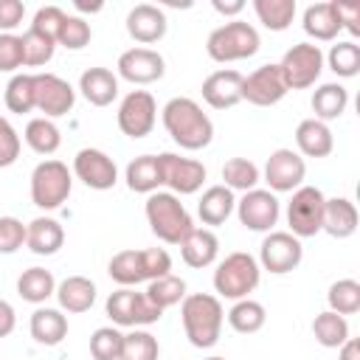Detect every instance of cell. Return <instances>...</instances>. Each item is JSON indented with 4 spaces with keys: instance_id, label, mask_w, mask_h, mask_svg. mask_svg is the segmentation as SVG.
Returning a JSON list of instances; mask_svg holds the SVG:
<instances>
[{
    "instance_id": "obj_1",
    "label": "cell",
    "mask_w": 360,
    "mask_h": 360,
    "mask_svg": "<svg viewBox=\"0 0 360 360\" xmlns=\"http://www.w3.org/2000/svg\"><path fill=\"white\" fill-rule=\"evenodd\" d=\"M163 127L172 135V141L188 152L205 149L214 141V124H211L208 112H202V107L188 96H177V98L166 101Z\"/></svg>"
},
{
    "instance_id": "obj_2",
    "label": "cell",
    "mask_w": 360,
    "mask_h": 360,
    "mask_svg": "<svg viewBox=\"0 0 360 360\" xmlns=\"http://www.w3.org/2000/svg\"><path fill=\"white\" fill-rule=\"evenodd\" d=\"M180 318H183L186 338L194 349H211L222 335L225 312L217 295H208V292L186 295L180 307Z\"/></svg>"
},
{
    "instance_id": "obj_3",
    "label": "cell",
    "mask_w": 360,
    "mask_h": 360,
    "mask_svg": "<svg viewBox=\"0 0 360 360\" xmlns=\"http://www.w3.org/2000/svg\"><path fill=\"white\" fill-rule=\"evenodd\" d=\"M143 211H146V222H149L152 233L166 245H180L194 231L191 214L186 211L180 197L172 191H152L146 197Z\"/></svg>"
},
{
    "instance_id": "obj_4",
    "label": "cell",
    "mask_w": 360,
    "mask_h": 360,
    "mask_svg": "<svg viewBox=\"0 0 360 360\" xmlns=\"http://www.w3.org/2000/svg\"><path fill=\"white\" fill-rule=\"evenodd\" d=\"M262 39H259V31L245 22V20H231L219 28H214L208 34V42H205V51L214 62H239V59H250L256 51H259Z\"/></svg>"
},
{
    "instance_id": "obj_5",
    "label": "cell",
    "mask_w": 360,
    "mask_h": 360,
    "mask_svg": "<svg viewBox=\"0 0 360 360\" xmlns=\"http://www.w3.org/2000/svg\"><path fill=\"white\" fill-rule=\"evenodd\" d=\"M259 278H262L259 262L250 253L236 250V253H228L217 264V270H214V290L222 298L239 301V298H248V292H253L259 287Z\"/></svg>"
},
{
    "instance_id": "obj_6",
    "label": "cell",
    "mask_w": 360,
    "mask_h": 360,
    "mask_svg": "<svg viewBox=\"0 0 360 360\" xmlns=\"http://www.w3.org/2000/svg\"><path fill=\"white\" fill-rule=\"evenodd\" d=\"M73 188V177L70 169L62 160H42L34 166L31 172V202L42 211H53L59 208Z\"/></svg>"
},
{
    "instance_id": "obj_7",
    "label": "cell",
    "mask_w": 360,
    "mask_h": 360,
    "mask_svg": "<svg viewBox=\"0 0 360 360\" xmlns=\"http://www.w3.org/2000/svg\"><path fill=\"white\" fill-rule=\"evenodd\" d=\"M107 315L115 326H149V323H158L163 309L155 307L146 292H135L132 287H121L115 292H110L107 298Z\"/></svg>"
},
{
    "instance_id": "obj_8",
    "label": "cell",
    "mask_w": 360,
    "mask_h": 360,
    "mask_svg": "<svg viewBox=\"0 0 360 360\" xmlns=\"http://www.w3.org/2000/svg\"><path fill=\"white\" fill-rule=\"evenodd\" d=\"M278 68L287 82V90H307L318 82L323 70V53L312 42H295L292 48L284 51Z\"/></svg>"
},
{
    "instance_id": "obj_9",
    "label": "cell",
    "mask_w": 360,
    "mask_h": 360,
    "mask_svg": "<svg viewBox=\"0 0 360 360\" xmlns=\"http://www.w3.org/2000/svg\"><path fill=\"white\" fill-rule=\"evenodd\" d=\"M323 191L315 186H298L292 191V200L287 202V225L290 233L298 239L315 236L321 233V222H323Z\"/></svg>"
},
{
    "instance_id": "obj_10",
    "label": "cell",
    "mask_w": 360,
    "mask_h": 360,
    "mask_svg": "<svg viewBox=\"0 0 360 360\" xmlns=\"http://www.w3.org/2000/svg\"><path fill=\"white\" fill-rule=\"evenodd\" d=\"M155 121H158V104H155V96L149 90H132L121 98L118 129L127 138H132V141L146 138L155 129Z\"/></svg>"
},
{
    "instance_id": "obj_11",
    "label": "cell",
    "mask_w": 360,
    "mask_h": 360,
    "mask_svg": "<svg viewBox=\"0 0 360 360\" xmlns=\"http://www.w3.org/2000/svg\"><path fill=\"white\" fill-rule=\"evenodd\" d=\"M304 259V248L301 239L292 236L290 231H270L262 239L259 248V267L273 273V276H284L290 270H295Z\"/></svg>"
},
{
    "instance_id": "obj_12",
    "label": "cell",
    "mask_w": 360,
    "mask_h": 360,
    "mask_svg": "<svg viewBox=\"0 0 360 360\" xmlns=\"http://www.w3.org/2000/svg\"><path fill=\"white\" fill-rule=\"evenodd\" d=\"M287 82L281 76L278 65H262L253 73L242 76V101L253 104V107H273L287 96Z\"/></svg>"
},
{
    "instance_id": "obj_13",
    "label": "cell",
    "mask_w": 360,
    "mask_h": 360,
    "mask_svg": "<svg viewBox=\"0 0 360 360\" xmlns=\"http://www.w3.org/2000/svg\"><path fill=\"white\" fill-rule=\"evenodd\" d=\"M76 104V90L56 73H34V110L45 112V118L68 115Z\"/></svg>"
},
{
    "instance_id": "obj_14",
    "label": "cell",
    "mask_w": 360,
    "mask_h": 360,
    "mask_svg": "<svg viewBox=\"0 0 360 360\" xmlns=\"http://www.w3.org/2000/svg\"><path fill=\"white\" fill-rule=\"evenodd\" d=\"M278 214H281V205L276 194L267 188H250L236 202V217L248 231H259V233L273 231V225L278 222Z\"/></svg>"
},
{
    "instance_id": "obj_15",
    "label": "cell",
    "mask_w": 360,
    "mask_h": 360,
    "mask_svg": "<svg viewBox=\"0 0 360 360\" xmlns=\"http://www.w3.org/2000/svg\"><path fill=\"white\" fill-rule=\"evenodd\" d=\"M73 174L87 186V188H96V191H107L118 183V169H115V160L101 152V149H79L76 158H73Z\"/></svg>"
},
{
    "instance_id": "obj_16",
    "label": "cell",
    "mask_w": 360,
    "mask_h": 360,
    "mask_svg": "<svg viewBox=\"0 0 360 360\" xmlns=\"http://www.w3.org/2000/svg\"><path fill=\"white\" fill-rule=\"evenodd\" d=\"M160 158V174L163 186L172 188V194H194L205 183V166L194 158H180L174 152H163Z\"/></svg>"
},
{
    "instance_id": "obj_17",
    "label": "cell",
    "mask_w": 360,
    "mask_h": 360,
    "mask_svg": "<svg viewBox=\"0 0 360 360\" xmlns=\"http://www.w3.org/2000/svg\"><path fill=\"white\" fill-rule=\"evenodd\" d=\"M304 177H307V163L298 152L284 146L270 152L264 163V180L273 191H295L298 186H304Z\"/></svg>"
},
{
    "instance_id": "obj_18",
    "label": "cell",
    "mask_w": 360,
    "mask_h": 360,
    "mask_svg": "<svg viewBox=\"0 0 360 360\" xmlns=\"http://www.w3.org/2000/svg\"><path fill=\"white\" fill-rule=\"evenodd\" d=\"M118 76L132 82V84H152L158 79H163L166 73V62L158 51L152 48H129L118 56Z\"/></svg>"
},
{
    "instance_id": "obj_19",
    "label": "cell",
    "mask_w": 360,
    "mask_h": 360,
    "mask_svg": "<svg viewBox=\"0 0 360 360\" xmlns=\"http://www.w3.org/2000/svg\"><path fill=\"white\" fill-rule=\"evenodd\" d=\"M202 98L214 110H231L242 101V73L233 68L214 70L202 82Z\"/></svg>"
},
{
    "instance_id": "obj_20",
    "label": "cell",
    "mask_w": 360,
    "mask_h": 360,
    "mask_svg": "<svg viewBox=\"0 0 360 360\" xmlns=\"http://www.w3.org/2000/svg\"><path fill=\"white\" fill-rule=\"evenodd\" d=\"M166 28H169V22H166L163 8L152 6V3H138L127 14V34L141 45H152V42L163 39Z\"/></svg>"
},
{
    "instance_id": "obj_21",
    "label": "cell",
    "mask_w": 360,
    "mask_h": 360,
    "mask_svg": "<svg viewBox=\"0 0 360 360\" xmlns=\"http://www.w3.org/2000/svg\"><path fill=\"white\" fill-rule=\"evenodd\" d=\"M217 253H219V239L214 231L208 228H194L183 242H180V256L188 267L194 270H202V267H211L217 262Z\"/></svg>"
},
{
    "instance_id": "obj_22",
    "label": "cell",
    "mask_w": 360,
    "mask_h": 360,
    "mask_svg": "<svg viewBox=\"0 0 360 360\" xmlns=\"http://www.w3.org/2000/svg\"><path fill=\"white\" fill-rule=\"evenodd\" d=\"M79 90L93 107H107L118 96V76L110 68H87L79 76Z\"/></svg>"
},
{
    "instance_id": "obj_23",
    "label": "cell",
    "mask_w": 360,
    "mask_h": 360,
    "mask_svg": "<svg viewBox=\"0 0 360 360\" xmlns=\"http://www.w3.org/2000/svg\"><path fill=\"white\" fill-rule=\"evenodd\" d=\"M25 245L37 256H53L65 245V228L53 217H37L25 225Z\"/></svg>"
},
{
    "instance_id": "obj_24",
    "label": "cell",
    "mask_w": 360,
    "mask_h": 360,
    "mask_svg": "<svg viewBox=\"0 0 360 360\" xmlns=\"http://www.w3.org/2000/svg\"><path fill=\"white\" fill-rule=\"evenodd\" d=\"M295 146L307 158H326L335 149V138H332L329 124H323L318 118H304L295 127Z\"/></svg>"
},
{
    "instance_id": "obj_25",
    "label": "cell",
    "mask_w": 360,
    "mask_h": 360,
    "mask_svg": "<svg viewBox=\"0 0 360 360\" xmlns=\"http://www.w3.org/2000/svg\"><path fill=\"white\" fill-rule=\"evenodd\" d=\"M321 231H326L335 239H349L357 231V208L346 197H332L323 202V222Z\"/></svg>"
},
{
    "instance_id": "obj_26",
    "label": "cell",
    "mask_w": 360,
    "mask_h": 360,
    "mask_svg": "<svg viewBox=\"0 0 360 360\" xmlns=\"http://www.w3.org/2000/svg\"><path fill=\"white\" fill-rule=\"evenodd\" d=\"M53 295L59 298V307L65 312H76L79 315V312H87L96 304V284L87 276H68L56 287Z\"/></svg>"
},
{
    "instance_id": "obj_27",
    "label": "cell",
    "mask_w": 360,
    "mask_h": 360,
    "mask_svg": "<svg viewBox=\"0 0 360 360\" xmlns=\"http://www.w3.org/2000/svg\"><path fill=\"white\" fill-rule=\"evenodd\" d=\"M236 208L233 191L228 186H211L202 191L200 202H197V217L202 219V225H222Z\"/></svg>"
},
{
    "instance_id": "obj_28",
    "label": "cell",
    "mask_w": 360,
    "mask_h": 360,
    "mask_svg": "<svg viewBox=\"0 0 360 360\" xmlns=\"http://www.w3.org/2000/svg\"><path fill=\"white\" fill-rule=\"evenodd\" d=\"M127 186H129V191H138V194L158 191L163 186L160 158L158 155H141V158L129 160V166H127Z\"/></svg>"
},
{
    "instance_id": "obj_29",
    "label": "cell",
    "mask_w": 360,
    "mask_h": 360,
    "mask_svg": "<svg viewBox=\"0 0 360 360\" xmlns=\"http://www.w3.org/2000/svg\"><path fill=\"white\" fill-rule=\"evenodd\" d=\"M65 335H68V318L59 309H51V307L34 309V315H31V338L39 346H56V343L65 340Z\"/></svg>"
},
{
    "instance_id": "obj_30",
    "label": "cell",
    "mask_w": 360,
    "mask_h": 360,
    "mask_svg": "<svg viewBox=\"0 0 360 360\" xmlns=\"http://www.w3.org/2000/svg\"><path fill=\"white\" fill-rule=\"evenodd\" d=\"M304 31L318 42H332L343 28L335 14V3H312L304 11Z\"/></svg>"
},
{
    "instance_id": "obj_31",
    "label": "cell",
    "mask_w": 360,
    "mask_h": 360,
    "mask_svg": "<svg viewBox=\"0 0 360 360\" xmlns=\"http://www.w3.org/2000/svg\"><path fill=\"white\" fill-rule=\"evenodd\" d=\"M346 104H349V90L338 82H326L312 93V112L323 124L340 118L346 112Z\"/></svg>"
},
{
    "instance_id": "obj_32",
    "label": "cell",
    "mask_w": 360,
    "mask_h": 360,
    "mask_svg": "<svg viewBox=\"0 0 360 360\" xmlns=\"http://www.w3.org/2000/svg\"><path fill=\"white\" fill-rule=\"evenodd\" d=\"M17 292L28 304H45L56 292L53 273L45 270V267H28V270H22V276L17 278Z\"/></svg>"
},
{
    "instance_id": "obj_33",
    "label": "cell",
    "mask_w": 360,
    "mask_h": 360,
    "mask_svg": "<svg viewBox=\"0 0 360 360\" xmlns=\"http://www.w3.org/2000/svg\"><path fill=\"white\" fill-rule=\"evenodd\" d=\"M107 273L115 284L121 287H135L141 281H146V273H143V262H141V250H118L110 264H107Z\"/></svg>"
},
{
    "instance_id": "obj_34",
    "label": "cell",
    "mask_w": 360,
    "mask_h": 360,
    "mask_svg": "<svg viewBox=\"0 0 360 360\" xmlns=\"http://www.w3.org/2000/svg\"><path fill=\"white\" fill-rule=\"evenodd\" d=\"M25 143L37 155H53L59 149V143H62V132L51 118L39 115V118H31L25 124Z\"/></svg>"
},
{
    "instance_id": "obj_35",
    "label": "cell",
    "mask_w": 360,
    "mask_h": 360,
    "mask_svg": "<svg viewBox=\"0 0 360 360\" xmlns=\"http://www.w3.org/2000/svg\"><path fill=\"white\" fill-rule=\"evenodd\" d=\"M264 321H267V312H264V307H262L259 301H253V298H239V301L228 309V323H231V329L239 332V335H253V332H259V329L264 326Z\"/></svg>"
},
{
    "instance_id": "obj_36",
    "label": "cell",
    "mask_w": 360,
    "mask_h": 360,
    "mask_svg": "<svg viewBox=\"0 0 360 360\" xmlns=\"http://www.w3.org/2000/svg\"><path fill=\"white\" fill-rule=\"evenodd\" d=\"M312 335H315V340H318L321 346L338 349V346H343V343L349 340V323H346L343 315L326 309V312H318V315H315V321H312Z\"/></svg>"
},
{
    "instance_id": "obj_37",
    "label": "cell",
    "mask_w": 360,
    "mask_h": 360,
    "mask_svg": "<svg viewBox=\"0 0 360 360\" xmlns=\"http://www.w3.org/2000/svg\"><path fill=\"white\" fill-rule=\"evenodd\" d=\"M253 11L267 31H287L295 17V0H253Z\"/></svg>"
},
{
    "instance_id": "obj_38",
    "label": "cell",
    "mask_w": 360,
    "mask_h": 360,
    "mask_svg": "<svg viewBox=\"0 0 360 360\" xmlns=\"http://www.w3.org/2000/svg\"><path fill=\"white\" fill-rule=\"evenodd\" d=\"M146 298H149L155 307L169 309V307H174V304H180V301L186 298V281H183L180 276H174V273L160 276V278L149 281V287H146Z\"/></svg>"
},
{
    "instance_id": "obj_39",
    "label": "cell",
    "mask_w": 360,
    "mask_h": 360,
    "mask_svg": "<svg viewBox=\"0 0 360 360\" xmlns=\"http://www.w3.org/2000/svg\"><path fill=\"white\" fill-rule=\"evenodd\" d=\"M326 301H329V309L338 312V315H343V318L360 312V281H354V278H338L329 287Z\"/></svg>"
},
{
    "instance_id": "obj_40",
    "label": "cell",
    "mask_w": 360,
    "mask_h": 360,
    "mask_svg": "<svg viewBox=\"0 0 360 360\" xmlns=\"http://www.w3.org/2000/svg\"><path fill=\"white\" fill-rule=\"evenodd\" d=\"M222 186H228L231 191H250L259 183V166L248 158H231L222 166Z\"/></svg>"
},
{
    "instance_id": "obj_41",
    "label": "cell",
    "mask_w": 360,
    "mask_h": 360,
    "mask_svg": "<svg viewBox=\"0 0 360 360\" xmlns=\"http://www.w3.org/2000/svg\"><path fill=\"white\" fill-rule=\"evenodd\" d=\"M158 357H160V346H158V338L152 332L132 329L129 335H124L118 360H158Z\"/></svg>"
},
{
    "instance_id": "obj_42",
    "label": "cell",
    "mask_w": 360,
    "mask_h": 360,
    "mask_svg": "<svg viewBox=\"0 0 360 360\" xmlns=\"http://www.w3.org/2000/svg\"><path fill=\"white\" fill-rule=\"evenodd\" d=\"M20 39H22V65L25 68H42L45 62H51V56L56 51V39L39 34L34 28H28Z\"/></svg>"
},
{
    "instance_id": "obj_43",
    "label": "cell",
    "mask_w": 360,
    "mask_h": 360,
    "mask_svg": "<svg viewBox=\"0 0 360 360\" xmlns=\"http://www.w3.org/2000/svg\"><path fill=\"white\" fill-rule=\"evenodd\" d=\"M326 62H329V70H332L335 76L352 79V76H357V70H360V45L352 42V39L335 42L332 51H329V56H326Z\"/></svg>"
},
{
    "instance_id": "obj_44",
    "label": "cell",
    "mask_w": 360,
    "mask_h": 360,
    "mask_svg": "<svg viewBox=\"0 0 360 360\" xmlns=\"http://www.w3.org/2000/svg\"><path fill=\"white\" fill-rule=\"evenodd\" d=\"M6 107L17 115L34 110V76L31 73H17L6 84Z\"/></svg>"
},
{
    "instance_id": "obj_45",
    "label": "cell",
    "mask_w": 360,
    "mask_h": 360,
    "mask_svg": "<svg viewBox=\"0 0 360 360\" xmlns=\"http://www.w3.org/2000/svg\"><path fill=\"white\" fill-rule=\"evenodd\" d=\"M121 343H124V335L115 326H101L90 335V354L93 360H118Z\"/></svg>"
},
{
    "instance_id": "obj_46",
    "label": "cell",
    "mask_w": 360,
    "mask_h": 360,
    "mask_svg": "<svg viewBox=\"0 0 360 360\" xmlns=\"http://www.w3.org/2000/svg\"><path fill=\"white\" fill-rule=\"evenodd\" d=\"M93 31H90V22L84 17H76V14H68L62 28H59V37H56V45H65L68 51H82L87 42H90Z\"/></svg>"
},
{
    "instance_id": "obj_47",
    "label": "cell",
    "mask_w": 360,
    "mask_h": 360,
    "mask_svg": "<svg viewBox=\"0 0 360 360\" xmlns=\"http://www.w3.org/2000/svg\"><path fill=\"white\" fill-rule=\"evenodd\" d=\"M25 245V225L17 217H0V253H17Z\"/></svg>"
},
{
    "instance_id": "obj_48",
    "label": "cell",
    "mask_w": 360,
    "mask_h": 360,
    "mask_svg": "<svg viewBox=\"0 0 360 360\" xmlns=\"http://www.w3.org/2000/svg\"><path fill=\"white\" fill-rule=\"evenodd\" d=\"M65 17H68V14H65L59 6H42V8L34 14V22H31L28 28H34V31H39V34L56 39V37H59V28H62V22H65Z\"/></svg>"
},
{
    "instance_id": "obj_49",
    "label": "cell",
    "mask_w": 360,
    "mask_h": 360,
    "mask_svg": "<svg viewBox=\"0 0 360 360\" xmlns=\"http://www.w3.org/2000/svg\"><path fill=\"white\" fill-rule=\"evenodd\" d=\"M20 135L14 129V124L8 118L0 115V169L11 166L17 158H20Z\"/></svg>"
},
{
    "instance_id": "obj_50",
    "label": "cell",
    "mask_w": 360,
    "mask_h": 360,
    "mask_svg": "<svg viewBox=\"0 0 360 360\" xmlns=\"http://www.w3.org/2000/svg\"><path fill=\"white\" fill-rule=\"evenodd\" d=\"M141 262H143L146 281H155V278L172 273V256L163 248H146V250H141Z\"/></svg>"
},
{
    "instance_id": "obj_51",
    "label": "cell",
    "mask_w": 360,
    "mask_h": 360,
    "mask_svg": "<svg viewBox=\"0 0 360 360\" xmlns=\"http://www.w3.org/2000/svg\"><path fill=\"white\" fill-rule=\"evenodd\" d=\"M22 68V39L17 34H0V70L14 73Z\"/></svg>"
},
{
    "instance_id": "obj_52",
    "label": "cell",
    "mask_w": 360,
    "mask_h": 360,
    "mask_svg": "<svg viewBox=\"0 0 360 360\" xmlns=\"http://www.w3.org/2000/svg\"><path fill=\"white\" fill-rule=\"evenodd\" d=\"M25 17V6L20 0H0V34H11Z\"/></svg>"
},
{
    "instance_id": "obj_53",
    "label": "cell",
    "mask_w": 360,
    "mask_h": 360,
    "mask_svg": "<svg viewBox=\"0 0 360 360\" xmlns=\"http://www.w3.org/2000/svg\"><path fill=\"white\" fill-rule=\"evenodd\" d=\"M332 3H335V14L340 20V28H346L352 37H357L360 34V6L357 3H338V0H332Z\"/></svg>"
},
{
    "instance_id": "obj_54",
    "label": "cell",
    "mask_w": 360,
    "mask_h": 360,
    "mask_svg": "<svg viewBox=\"0 0 360 360\" xmlns=\"http://www.w3.org/2000/svg\"><path fill=\"white\" fill-rule=\"evenodd\" d=\"M14 326H17V312H14V307L0 298V338H8V335L14 332Z\"/></svg>"
},
{
    "instance_id": "obj_55",
    "label": "cell",
    "mask_w": 360,
    "mask_h": 360,
    "mask_svg": "<svg viewBox=\"0 0 360 360\" xmlns=\"http://www.w3.org/2000/svg\"><path fill=\"white\" fill-rule=\"evenodd\" d=\"M245 8V0H214V11H219V14H225V17H233V14H239Z\"/></svg>"
},
{
    "instance_id": "obj_56",
    "label": "cell",
    "mask_w": 360,
    "mask_h": 360,
    "mask_svg": "<svg viewBox=\"0 0 360 360\" xmlns=\"http://www.w3.org/2000/svg\"><path fill=\"white\" fill-rule=\"evenodd\" d=\"M340 349V354H338V360H360V340L357 338H349L343 346H338Z\"/></svg>"
},
{
    "instance_id": "obj_57",
    "label": "cell",
    "mask_w": 360,
    "mask_h": 360,
    "mask_svg": "<svg viewBox=\"0 0 360 360\" xmlns=\"http://www.w3.org/2000/svg\"><path fill=\"white\" fill-rule=\"evenodd\" d=\"M76 8L79 11H101V3H82V0H76Z\"/></svg>"
},
{
    "instance_id": "obj_58",
    "label": "cell",
    "mask_w": 360,
    "mask_h": 360,
    "mask_svg": "<svg viewBox=\"0 0 360 360\" xmlns=\"http://www.w3.org/2000/svg\"><path fill=\"white\" fill-rule=\"evenodd\" d=\"M202 360H225V357H219V354H214V357H202Z\"/></svg>"
}]
</instances>
